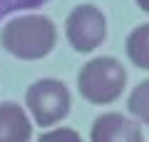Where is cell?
I'll use <instances>...</instances> for the list:
<instances>
[{
    "instance_id": "obj_1",
    "label": "cell",
    "mask_w": 149,
    "mask_h": 142,
    "mask_svg": "<svg viewBox=\"0 0 149 142\" xmlns=\"http://www.w3.org/2000/svg\"><path fill=\"white\" fill-rule=\"evenodd\" d=\"M0 42L13 58L40 60L55 47L57 30H55L52 20L45 15H22L3 27Z\"/></svg>"
},
{
    "instance_id": "obj_2",
    "label": "cell",
    "mask_w": 149,
    "mask_h": 142,
    "mask_svg": "<svg viewBox=\"0 0 149 142\" xmlns=\"http://www.w3.org/2000/svg\"><path fill=\"white\" fill-rule=\"evenodd\" d=\"M127 85V70L114 58H95L80 70L77 87L92 105H109L122 95Z\"/></svg>"
},
{
    "instance_id": "obj_3",
    "label": "cell",
    "mask_w": 149,
    "mask_h": 142,
    "mask_svg": "<svg viewBox=\"0 0 149 142\" xmlns=\"http://www.w3.org/2000/svg\"><path fill=\"white\" fill-rule=\"evenodd\" d=\"M25 105L32 112L35 122L40 127H50L55 122H60L62 117H67L70 112V92L65 87V82L52 77L37 80L27 87L25 92Z\"/></svg>"
},
{
    "instance_id": "obj_4",
    "label": "cell",
    "mask_w": 149,
    "mask_h": 142,
    "mask_svg": "<svg viewBox=\"0 0 149 142\" xmlns=\"http://www.w3.org/2000/svg\"><path fill=\"white\" fill-rule=\"evenodd\" d=\"M65 32L77 53H92L107 35V20L97 5H77L65 20Z\"/></svg>"
},
{
    "instance_id": "obj_5",
    "label": "cell",
    "mask_w": 149,
    "mask_h": 142,
    "mask_svg": "<svg viewBox=\"0 0 149 142\" xmlns=\"http://www.w3.org/2000/svg\"><path fill=\"white\" fill-rule=\"evenodd\" d=\"M92 142H144L137 122L119 112L100 115L92 125Z\"/></svg>"
},
{
    "instance_id": "obj_6",
    "label": "cell",
    "mask_w": 149,
    "mask_h": 142,
    "mask_svg": "<svg viewBox=\"0 0 149 142\" xmlns=\"http://www.w3.org/2000/svg\"><path fill=\"white\" fill-rule=\"evenodd\" d=\"M32 135L25 110L15 102H0V142H27Z\"/></svg>"
},
{
    "instance_id": "obj_7",
    "label": "cell",
    "mask_w": 149,
    "mask_h": 142,
    "mask_svg": "<svg viewBox=\"0 0 149 142\" xmlns=\"http://www.w3.org/2000/svg\"><path fill=\"white\" fill-rule=\"evenodd\" d=\"M127 55L137 67L149 70V22L139 25L127 37Z\"/></svg>"
},
{
    "instance_id": "obj_8",
    "label": "cell",
    "mask_w": 149,
    "mask_h": 142,
    "mask_svg": "<svg viewBox=\"0 0 149 142\" xmlns=\"http://www.w3.org/2000/svg\"><path fill=\"white\" fill-rule=\"evenodd\" d=\"M127 107L137 120H142L144 125H149V80H144L142 85H137L132 90Z\"/></svg>"
},
{
    "instance_id": "obj_9",
    "label": "cell",
    "mask_w": 149,
    "mask_h": 142,
    "mask_svg": "<svg viewBox=\"0 0 149 142\" xmlns=\"http://www.w3.org/2000/svg\"><path fill=\"white\" fill-rule=\"evenodd\" d=\"M47 0H0V20L13 13L20 10H32V8H42Z\"/></svg>"
},
{
    "instance_id": "obj_10",
    "label": "cell",
    "mask_w": 149,
    "mask_h": 142,
    "mask_svg": "<svg viewBox=\"0 0 149 142\" xmlns=\"http://www.w3.org/2000/svg\"><path fill=\"white\" fill-rule=\"evenodd\" d=\"M40 142H82V137L74 130H67V127H60V130L45 132L40 135Z\"/></svg>"
},
{
    "instance_id": "obj_11",
    "label": "cell",
    "mask_w": 149,
    "mask_h": 142,
    "mask_svg": "<svg viewBox=\"0 0 149 142\" xmlns=\"http://www.w3.org/2000/svg\"><path fill=\"white\" fill-rule=\"evenodd\" d=\"M137 5H139V8H142V10H144V13H149V0H137Z\"/></svg>"
}]
</instances>
